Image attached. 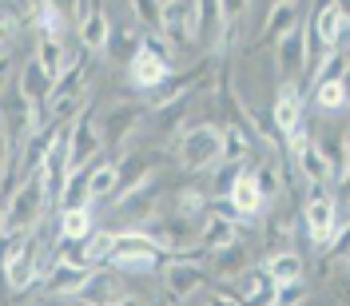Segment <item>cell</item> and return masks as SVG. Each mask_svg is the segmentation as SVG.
<instances>
[{
    "label": "cell",
    "mask_w": 350,
    "mask_h": 306,
    "mask_svg": "<svg viewBox=\"0 0 350 306\" xmlns=\"http://www.w3.org/2000/svg\"><path fill=\"white\" fill-rule=\"evenodd\" d=\"M306 294L303 283H291V286H275V306H299V298Z\"/></svg>",
    "instance_id": "32"
},
{
    "label": "cell",
    "mask_w": 350,
    "mask_h": 306,
    "mask_svg": "<svg viewBox=\"0 0 350 306\" xmlns=\"http://www.w3.org/2000/svg\"><path fill=\"white\" fill-rule=\"evenodd\" d=\"M330 80H347V56L338 48H330L319 56V68H314V87L319 84H330Z\"/></svg>",
    "instance_id": "28"
},
{
    "label": "cell",
    "mask_w": 350,
    "mask_h": 306,
    "mask_svg": "<svg viewBox=\"0 0 350 306\" xmlns=\"http://www.w3.org/2000/svg\"><path fill=\"white\" fill-rule=\"evenodd\" d=\"M187 87H191V80L187 76H167L163 84H155L152 87V108H167V104H175V100H183L187 96Z\"/></svg>",
    "instance_id": "29"
},
{
    "label": "cell",
    "mask_w": 350,
    "mask_h": 306,
    "mask_svg": "<svg viewBox=\"0 0 350 306\" xmlns=\"http://www.w3.org/2000/svg\"><path fill=\"white\" fill-rule=\"evenodd\" d=\"M131 12H139V20L144 24H155V28H159V4H152V0H135Z\"/></svg>",
    "instance_id": "34"
},
{
    "label": "cell",
    "mask_w": 350,
    "mask_h": 306,
    "mask_svg": "<svg viewBox=\"0 0 350 306\" xmlns=\"http://www.w3.org/2000/svg\"><path fill=\"white\" fill-rule=\"evenodd\" d=\"M4 36H8V28H4V24H0V40H4Z\"/></svg>",
    "instance_id": "39"
},
{
    "label": "cell",
    "mask_w": 350,
    "mask_h": 306,
    "mask_svg": "<svg viewBox=\"0 0 350 306\" xmlns=\"http://www.w3.org/2000/svg\"><path fill=\"white\" fill-rule=\"evenodd\" d=\"M291 152H295V163H299V171L310 179V187H323V183H330V179H334V175H330L327 155L319 152V143H314V139H306L303 128L291 135Z\"/></svg>",
    "instance_id": "9"
},
{
    "label": "cell",
    "mask_w": 350,
    "mask_h": 306,
    "mask_svg": "<svg viewBox=\"0 0 350 306\" xmlns=\"http://www.w3.org/2000/svg\"><path fill=\"white\" fill-rule=\"evenodd\" d=\"M116 183H120L116 163H92V171H88V203L108 199L111 191H116Z\"/></svg>",
    "instance_id": "25"
},
{
    "label": "cell",
    "mask_w": 350,
    "mask_h": 306,
    "mask_svg": "<svg viewBox=\"0 0 350 306\" xmlns=\"http://www.w3.org/2000/svg\"><path fill=\"white\" fill-rule=\"evenodd\" d=\"M199 242H203L211 255L223 251V247H235V242H239V223H231V219H223V215H207L203 227H199Z\"/></svg>",
    "instance_id": "19"
},
{
    "label": "cell",
    "mask_w": 350,
    "mask_h": 306,
    "mask_svg": "<svg viewBox=\"0 0 350 306\" xmlns=\"http://www.w3.org/2000/svg\"><path fill=\"white\" fill-rule=\"evenodd\" d=\"M111 306H148V303H144V298H135V294H120Z\"/></svg>",
    "instance_id": "36"
},
{
    "label": "cell",
    "mask_w": 350,
    "mask_h": 306,
    "mask_svg": "<svg viewBox=\"0 0 350 306\" xmlns=\"http://www.w3.org/2000/svg\"><path fill=\"white\" fill-rule=\"evenodd\" d=\"M303 223H306L310 247H319V251L330 247L334 231H338V207H334V199L323 187H310V199H306V207H303Z\"/></svg>",
    "instance_id": "4"
},
{
    "label": "cell",
    "mask_w": 350,
    "mask_h": 306,
    "mask_svg": "<svg viewBox=\"0 0 350 306\" xmlns=\"http://www.w3.org/2000/svg\"><path fill=\"white\" fill-rule=\"evenodd\" d=\"M88 235H92V207L60 211V239L64 242H84Z\"/></svg>",
    "instance_id": "24"
},
{
    "label": "cell",
    "mask_w": 350,
    "mask_h": 306,
    "mask_svg": "<svg viewBox=\"0 0 350 306\" xmlns=\"http://www.w3.org/2000/svg\"><path fill=\"white\" fill-rule=\"evenodd\" d=\"M203 283H207V270L199 262L175 259L163 266V286H167V294H172L175 303H187L196 290H203Z\"/></svg>",
    "instance_id": "8"
},
{
    "label": "cell",
    "mask_w": 350,
    "mask_h": 306,
    "mask_svg": "<svg viewBox=\"0 0 350 306\" xmlns=\"http://www.w3.org/2000/svg\"><path fill=\"white\" fill-rule=\"evenodd\" d=\"M24 239H28V235H16V231H4V235H0V275H4L8 262L24 251Z\"/></svg>",
    "instance_id": "31"
},
{
    "label": "cell",
    "mask_w": 350,
    "mask_h": 306,
    "mask_svg": "<svg viewBox=\"0 0 350 306\" xmlns=\"http://www.w3.org/2000/svg\"><path fill=\"white\" fill-rule=\"evenodd\" d=\"M262 270H267V279H271L275 286L303 283V259H299L295 251H275L271 259L262 262Z\"/></svg>",
    "instance_id": "20"
},
{
    "label": "cell",
    "mask_w": 350,
    "mask_h": 306,
    "mask_svg": "<svg viewBox=\"0 0 350 306\" xmlns=\"http://www.w3.org/2000/svg\"><path fill=\"white\" fill-rule=\"evenodd\" d=\"M271 64H275V80H286V84H295L306 68H310L306 64V28H303V20H299L295 32H286L283 40H275Z\"/></svg>",
    "instance_id": "5"
},
{
    "label": "cell",
    "mask_w": 350,
    "mask_h": 306,
    "mask_svg": "<svg viewBox=\"0 0 350 306\" xmlns=\"http://www.w3.org/2000/svg\"><path fill=\"white\" fill-rule=\"evenodd\" d=\"M108 40H111V24L100 8H88V16L80 20V44L88 52H108Z\"/></svg>",
    "instance_id": "21"
},
{
    "label": "cell",
    "mask_w": 350,
    "mask_h": 306,
    "mask_svg": "<svg viewBox=\"0 0 350 306\" xmlns=\"http://www.w3.org/2000/svg\"><path fill=\"white\" fill-rule=\"evenodd\" d=\"M179 163L187 171H207L219 167V128L211 124H196L179 135Z\"/></svg>",
    "instance_id": "3"
},
{
    "label": "cell",
    "mask_w": 350,
    "mask_h": 306,
    "mask_svg": "<svg viewBox=\"0 0 350 306\" xmlns=\"http://www.w3.org/2000/svg\"><path fill=\"white\" fill-rule=\"evenodd\" d=\"M139 120H144V108H135V104H120V108L104 111V120L96 124V128H100V143L124 148V139L139 128Z\"/></svg>",
    "instance_id": "10"
},
{
    "label": "cell",
    "mask_w": 350,
    "mask_h": 306,
    "mask_svg": "<svg viewBox=\"0 0 350 306\" xmlns=\"http://www.w3.org/2000/svg\"><path fill=\"white\" fill-rule=\"evenodd\" d=\"M36 279H40V242L28 235L24 251H21L12 262H8V270H4V283H8V290H28Z\"/></svg>",
    "instance_id": "11"
},
{
    "label": "cell",
    "mask_w": 350,
    "mask_h": 306,
    "mask_svg": "<svg viewBox=\"0 0 350 306\" xmlns=\"http://www.w3.org/2000/svg\"><path fill=\"white\" fill-rule=\"evenodd\" d=\"M100 128L92 124V115H76L68 128V171H80L92 163V155L100 152Z\"/></svg>",
    "instance_id": "6"
},
{
    "label": "cell",
    "mask_w": 350,
    "mask_h": 306,
    "mask_svg": "<svg viewBox=\"0 0 350 306\" xmlns=\"http://www.w3.org/2000/svg\"><path fill=\"white\" fill-rule=\"evenodd\" d=\"M155 199H159V179H155V171L139 183V187H131L128 195H120V219H148L155 207Z\"/></svg>",
    "instance_id": "15"
},
{
    "label": "cell",
    "mask_w": 350,
    "mask_h": 306,
    "mask_svg": "<svg viewBox=\"0 0 350 306\" xmlns=\"http://www.w3.org/2000/svg\"><path fill=\"white\" fill-rule=\"evenodd\" d=\"M306 28V44H323V52L330 48H338V40L347 36V8L342 4H327V8H319L314 12V20H303Z\"/></svg>",
    "instance_id": "7"
},
{
    "label": "cell",
    "mask_w": 350,
    "mask_h": 306,
    "mask_svg": "<svg viewBox=\"0 0 350 306\" xmlns=\"http://www.w3.org/2000/svg\"><path fill=\"white\" fill-rule=\"evenodd\" d=\"M0 235H4V203H0Z\"/></svg>",
    "instance_id": "38"
},
{
    "label": "cell",
    "mask_w": 350,
    "mask_h": 306,
    "mask_svg": "<svg viewBox=\"0 0 350 306\" xmlns=\"http://www.w3.org/2000/svg\"><path fill=\"white\" fill-rule=\"evenodd\" d=\"M227 203H231V211L239 219H255L262 211V195H259V187H255V175H251L247 163H243V171L235 175V183H231V191H227Z\"/></svg>",
    "instance_id": "13"
},
{
    "label": "cell",
    "mask_w": 350,
    "mask_h": 306,
    "mask_svg": "<svg viewBox=\"0 0 350 306\" xmlns=\"http://www.w3.org/2000/svg\"><path fill=\"white\" fill-rule=\"evenodd\" d=\"M207 306H239V298H231V294H219V290H215V294H211V303H207Z\"/></svg>",
    "instance_id": "35"
},
{
    "label": "cell",
    "mask_w": 350,
    "mask_h": 306,
    "mask_svg": "<svg viewBox=\"0 0 350 306\" xmlns=\"http://www.w3.org/2000/svg\"><path fill=\"white\" fill-rule=\"evenodd\" d=\"M76 298L84 306H111L120 298V275L116 270H88V279L76 290Z\"/></svg>",
    "instance_id": "14"
},
{
    "label": "cell",
    "mask_w": 350,
    "mask_h": 306,
    "mask_svg": "<svg viewBox=\"0 0 350 306\" xmlns=\"http://www.w3.org/2000/svg\"><path fill=\"white\" fill-rule=\"evenodd\" d=\"M16 92H21V100L28 104V108H36L44 115V104H48L52 80L40 72V64H36V60H28V64L21 68V87H16Z\"/></svg>",
    "instance_id": "17"
},
{
    "label": "cell",
    "mask_w": 350,
    "mask_h": 306,
    "mask_svg": "<svg viewBox=\"0 0 350 306\" xmlns=\"http://www.w3.org/2000/svg\"><path fill=\"white\" fill-rule=\"evenodd\" d=\"M111 270H124V275H152L159 266V251L152 247L148 235H116V247L108 251Z\"/></svg>",
    "instance_id": "2"
},
{
    "label": "cell",
    "mask_w": 350,
    "mask_h": 306,
    "mask_svg": "<svg viewBox=\"0 0 350 306\" xmlns=\"http://www.w3.org/2000/svg\"><path fill=\"white\" fill-rule=\"evenodd\" d=\"M271 120H275V128L283 131L286 139L299 131V124H303V96H299V87H295V84H283L279 92H275Z\"/></svg>",
    "instance_id": "12"
},
{
    "label": "cell",
    "mask_w": 350,
    "mask_h": 306,
    "mask_svg": "<svg viewBox=\"0 0 350 306\" xmlns=\"http://www.w3.org/2000/svg\"><path fill=\"white\" fill-rule=\"evenodd\" d=\"M84 279H88L84 266L56 259L48 270H44V290H48V294H76V290L84 286Z\"/></svg>",
    "instance_id": "16"
},
{
    "label": "cell",
    "mask_w": 350,
    "mask_h": 306,
    "mask_svg": "<svg viewBox=\"0 0 350 306\" xmlns=\"http://www.w3.org/2000/svg\"><path fill=\"white\" fill-rule=\"evenodd\" d=\"M239 283V306H275V283L267 279V270H247L235 279Z\"/></svg>",
    "instance_id": "18"
},
{
    "label": "cell",
    "mask_w": 350,
    "mask_h": 306,
    "mask_svg": "<svg viewBox=\"0 0 350 306\" xmlns=\"http://www.w3.org/2000/svg\"><path fill=\"white\" fill-rule=\"evenodd\" d=\"M8 152H12V148H8V135H4V128H0V167L8 163Z\"/></svg>",
    "instance_id": "37"
},
{
    "label": "cell",
    "mask_w": 350,
    "mask_h": 306,
    "mask_svg": "<svg viewBox=\"0 0 350 306\" xmlns=\"http://www.w3.org/2000/svg\"><path fill=\"white\" fill-rule=\"evenodd\" d=\"M44 207H48V195H44V183L36 175H28V183H21L8 207H4V231H16V235H28L36 223H40Z\"/></svg>",
    "instance_id": "1"
},
{
    "label": "cell",
    "mask_w": 350,
    "mask_h": 306,
    "mask_svg": "<svg viewBox=\"0 0 350 306\" xmlns=\"http://www.w3.org/2000/svg\"><path fill=\"white\" fill-rule=\"evenodd\" d=\"M299 12H303V8L291 4V0H286V4H271V16H267V24H262V36H267V40H283L286 32L299 28V20H303Z\"/></svg>",
    "instance_id": "22"
},
{
    "label": "cell",
    "mask_w": 350,
    "mask_h": 306,
    "mask_svg": "<svg viewBox=\"0 0 350 306\" xmlns=\"http://www.w3.org/2000/svg\"><path fill=\"white\" fill-rule=\"evenodd\" d=\"M199 211H203V195H199L196 187L183 191V195H179V219H191V215H199Z\"/></svg>",
    "instance_id": "33"
},
{
    "label": "cell",
    "mask_w": 350,
    "mask_h": 306,
    "mask_svg": "<svg viewBox=\"0 0 350 306\" xmlns=\"http://www.w3.org/2000/svg\"><path fill=\"white\" fill-rule=\"evenodd\" d=\"M211 262H215V275H223V279H239L243 270H251V251H247V242H235V247H223V251H215L211 255Z\"/></svg>",
    "instance_id": "23"
},
{
    "label": "cell",
    "mask_w": 350,
    "mask_h": 306,
    "mask_svg": "<svg viewBox=\"0 0 350 306\" xmlns=\"http://www.w3.org/2000/svg\"><path fill=\"white\" fill-rule=\"evenodd\" d=\"M314 104L323 111H342L347 108V80H330L314 87Z\"/></svg>",
    "instance_id": "30"
},
{
    "label": "cell",
    "mask_w": 350,
    "mask_h": 306,
    "mask_svg": "<svg viewBox=\"0 0 350 306\" xmlns=\"http://www.w3.org/2000/svg\"><path fill=\"white\" fill-rule=\"evenodd\" d=\"M247 152H251V139H247L239 128L219 131V163H243Z\"/></svg>",
    "instance_id": "26"
},
{
    "label": "cell",
    "mask_w": 350,
    "mask_h": 306,
    "mask_svg": "<svg viewBox=\"0 0 350 306\" xmlns=\"http://www.w3.org/2000/svg\"><path fill=\"white\" fill-rule=\"evenodd\" d=\"M36 64H40V72L52 80V84H56V76L64 72V44H60V40H48V36H44V40H40V52H36Z\"/></svg>",
    "instance_id": "27"
}]
</instances>
